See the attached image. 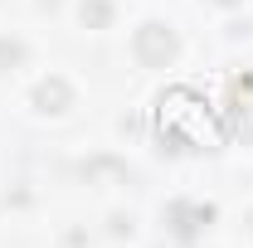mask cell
Here are the masks:
<instances>
[{
    "label": "cell",
    "mask_w": 253,
    "mask_h": 248,
    "mask_svg": "<svg viewBox=\"0 0 253 248\" xmlns=\"http://www.w3.org/2000/svg\"><path fill=\"white\" fill-rule=\"evenodd\" d=\"M180 54V44H175V34L166 30V25H141L136 30V59L151 63V68H166V63H175Z\"/></svg>",
    "instance_id": "6da1fadb"
},
{
    "label": "cell",
    "mask_w": 253,
    "mask_h": 248,
    "mask_svg": "<svg viewBox=\"0 0 253 248\" xmlns=\"http://www.w3.org/2000/svg\"><path fill=\"white\" fill-rule=\"evenodd\" d=\"M34 102H39V112H63V107L73 102V88H68L63 78H49V83H39Z\"/></svg>",
    "instance_id": "7a4b0ae2"
},
{
    "label": "cell",
    "mask_w": 253,
    "mask_h": 248,
    "mask_svg": "<svg viewBox=\"0 0 253 248\" xmlns=\"http://www.w3.org/2000/svg\"><path fill=\"white\" fill-rule=\"evenodd\" d=\"M107 20H112V5H107V0H83V25H107Z\"/></svg>",
    "instance_id": "3957f363"
},
{
    "label": "cell",
    "mask_w": 253,
    "mask_h": 248,
    "mask_svg": "<svg viewBox=\"0 0 253 248\" xmlns=\"http://www.w3.org/2000/svg\"><path fill=\"white\" fill-rule=\"evenodd\" d=\"M20 59H25V49H20L15 39H0V68H15Z\"/></svg>",
    "instance_id": "277c9868"
},
{
    "label": "cell",
    "mask_w": 253,
    "mask_h": 248,
    "mask_svg": "<svg viewBox=\"0 0 253 248\" xmlns=\"http://www.w3.org/2000/svg\"><path fill=\"white\" fill-rule=\"evenodd\" d=\"M214 5H239V0H214Z\"/></svg>",
    "instance_id": "5b68a950"
}]
</instances>
